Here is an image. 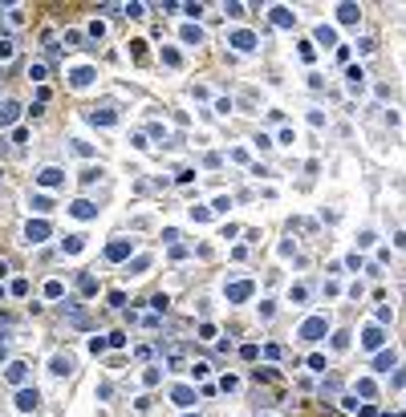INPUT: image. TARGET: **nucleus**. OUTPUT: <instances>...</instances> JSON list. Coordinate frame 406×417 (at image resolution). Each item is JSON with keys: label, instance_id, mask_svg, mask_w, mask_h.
<instances>
[{"label": "nucleus", "instance_id": "nucleus-8", "mask_svg": "<svg viewBox=\"0 0 406 417\" xmlns=\"http://www.w3.org/2000/svg\"><path fill=\"white\" fill-rule=\"evenodd\" d=\"M8 377H12V381H25V365H20V361H16V365H8Z\"/></svg>", "mask_w": 406, "mask_h": 417}, {"label": "nucleus", "instance_id": "nucleus-2", "mask_svg": "<svg viewBox=\"0 0 406 417\" xmlns=\"http://www.w3.org/2000/svg\"><path fill=\"white\" fill-rule=\"evenodd\" d=\"M45 235H49V227H45V223H29V239H33V243H41Z\"/></svg>", "mask_w": 406, "mask_h": 417}, {"label": "nucleus", "instance_id": "nucleus-1", "mask_svg": "<svg viewBox=\"0 0 406 417\" xmlns=\"http://www.w3.org/2000/svg\"><path fill=\"white\" fill-rule=\"evenodd\" d=\"M37 405H41V393H37V389H20V393H16V409H25V413H33Z\"/></svg>", "mask_w": 406, "mask_h": 417}, {"label": "nucleus", "instance_id": "nucleus-11", "mask_svg": "<svg viewBox=\"0 0 406 417\" xmlns=\"http://www.w3.org/2000/svg\"><path fill=\"white\" fill-rule=\"evenodd\" d=\"M0 361H4V344H0Z\"/></svg>", "mask_w": 406, "mask_h": 417}, {"label": "nucleus", "instance_id": "nucleus-10", "mask_svg": "<svg viewBox=\"0 0 406 417\" xmlns=\"http://www.w3.org/2000/svg\"><path fill=\"white\" fill-rule=\"evenodd\" d=\"M0 57H4V61L12 57V41H0Z\"/></svg>", "mask_w": 406, "mask_h": 417}, {"label": "nucleus", "instance_id": "nucleus-7", "mask_svg": "<svg viewBox=\"0 0 406 417\" xmlns=\"http://www.w3.org/2000/svg\"><path fill=\"white\" fill-rule=\"evenodd\" d=\"M90 77H94L90 69H77V73H73V85H90Z\"/></svg>", "mask_w": 406, "mask_h": 417}, {"label": "nucleus", "instance_id": "nucleus-5", "mask_svg": "<svg viewBox=\"0 0 406 417\" xmlns=\"http://www.w3.org/2000/svg\"><path fill=\"white\" fill-rule=\"evenodd\" d=\"M12 118H16V105H12V102H8V105H0V126H8Z\"/></svg>", "mask_w": 406, "mask_h": 417}, {"label": "nucleus", "instance_id": "nucleus-4", "mask_svg": "<svg viewBox=\"0 0 406 417\" xmlns=\"http://www.w3.org/2000/svg\"><path fill=\"white\" fill-rule=\"evenodd\" d=\"M41 182H45V187H57V182H61V170H53V166H49V170H41Z\"/></svg>", "mask_w": 406, "mask_h": 417}, {"label": "nucleus", "instance_id": "nucleus-6", "mask_svg": "<svg viewBox=\"0 0 406 417\" xmlns=\"http://www.w3.org/2000/svg\"><path fill=\"white\" fill-rule=\"evenodd\" d=\"M73 215H81V219H90V215H94V203H73Z\"/></svg>", "mask_w": 406, "mask_h": 417}, {"label": "nucleus", "instance_id": "nucleus-3", "mask_svg": "<svg viewBox=\"0 0 406 417\" xmlns=\"http://www.w3.org/2000/svg\"><path fill=\"white\" fill-rule=\"evenodd\" d=\"M69 368H73V361H69V357H53V373H57V377H65Z\"/></svg>", "mask_w": 406, "mask_h": 417}, {"label": "nucleus", "instance_id": "nucleus-9", "mask_svg": "<svg viewBox=\"0 0 406 417\" xmlns=\"http://www.w3.org/2000/svg\"><path fill=\"white\" fill-rule=\"evenodd\" d=\"M175 401L179 405H191V389H175Z\"/></svg>", "mask_w": 406, "mask_h": 417}]
</instances>
